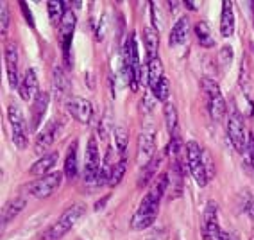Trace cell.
<instances>
[{"label": "cell", "instance_id": "cell-1", "mask_svg": "<svg viewBox=\"0 0 254 240\" xmlns=\"http://www.w3.org/2000/svg\"><path fill=\"white\" fill-rule=\"evenodd\" d=\"M168 172L158 174V177L154 179L152 186L149 188L143 199L140 201V206L134 212L131 219V230L134 231H141L147 230L149 226H152V222L156 221L159 213V204H161V199L163 195L168 192Z\"/></svg>", "mask_w": 254, "mask_h": 240}, {"label": "cell", "instance_id": "cell-2", "mask_svg": "<svg viewBox=\"0 0 254 240\" xmlns=\"http://www.w3.org/2000/svg\"><path fill=\"white\" fill-rule=\"evenodd\" d=\"M141 65H140V54H138V43L134 34L127 38V41L122 47V72L126 81L129 82V88L136 91L141 82Z\"/></svg>", "mask_w": 254, "mask_h": 240}, {"label": "cell", "instance_id": "cell-3", "mask_svg": "<svg viewBox=\"0 0 254 240\" xmlns=\"http://www.w3.org/2000/svg\"><path fill=\"white\" fill-rule=\"evenodd\" d=\"M84 213H86V204L73 203L72 206H68V208L64 210L58 217V221L45 231V235H43L45 240H58V239H61V237H64L73 226H75V222H77Z\"/></svg>", "mask_w": 254, "mask_h": 240}, {"label": "cell", "instance_id": "cell-4", "mask_svg": "<svg viewBox=\"0 0 254 240\" xmlns=\"http://www.w3.org/2000/svg\"><path fill=\"white\" fill-rule=\"evenodd\" d=\"M227 136H229V142H231L233 149L236 153L244 154L247 149V129H245L244 117H242L240 109L236 108L235 104L227 106Z\"/></svg>", "mask_w": 254, "mask_h": 240}, {"label": "cell", "instance_id": "cell-5", "mask_svg": "<svg viewBox=\"0 0 254 240\" xmlns=\"http://www.w3.org/2000/svg\"><path fill=\"white\" fill-rule=\"evenodd\" d=\"M202 153L204 149L197 144L195 140H190L185 145V156H186V167L190 170V174L193 176V179L197 181V185L204 188L209 183V177L206 174L204 160H202Z\"/></svg>", "mask_w": 254, "mask_h": 240}, {"label": "cell", "instance_id": "cell-6", "mask_svg": "<svg viewBox=\"0 0 254 240\" xmlns=\"http://www.w3.org/2000/svg\"><path fill=\"white\" fill-rule=\"evenodd\" d=\"M202 90L208 99V111L215 122L222 120L224 115H227V104L224 100L222 90L211 77H202Z\"/></svg>", "mask_w": 254, "mask_h": 240}, {"label": "cell", "instance_id": "cell-7", "mask_svg": "<svg viewBox=\"0 0 254 240\" xmlns=\"http://www.w3.org/2000/svg\"><path fill=\"white\" fill-rule=\"evenodd\" d=\"M202 239L204 240H229V233L220 228L218 206L215 201H208L202 217Z\"/></svg>", "mask_w": 254, "mask_h": 240}, {"label": "cell", "instance_id": "cell-8", "mask_svg": "<svg viewBox=\"0 0 254 240\" xmlns=\"http://www.w3.org/2000/svg\"><path fill=\"white\" fill-rule=\"evenodd\" d=\"M61 181H63V172H50L47 176L36 179V181L29 183L25 186V190L32 197H36V199H47V197H50V195L58 190Z\"/></svg>", "mask_w": 254, "mask_h": 240}, {"label": "cell", "instance_id": "cell-9", "mask_svg": "<svg viewBox=\"0 0 254 240\" xmlns=\"http://www.w3.org/2000/svg\"><path fill=\"white\" fill-rule=\"evenodd\" d=\"M100 154L97 138L91 136L86 145V154H84V183L86 185H97L100 172Z\"/></svg>", "mask_w": 254, "mask_h": 240}, {"label": "cell", "instance_id": "cell-10", "mask_svg": "<svg viewBox=\"0 0 254 240\" xmlns=\"http://www.w3.org/2000/svg\"><path fill=\"white\" fill-rule=\"evenodd\" d=\"M75 13L72 9H64V16L59 23L58 29V41H59V49L63 52L64 61L70 59V47H72V38H73V31H75Z\"/></svg>", "mask_w": 254, "mask_h": 240}, {"label": "cell", "instance_id": "cell-11", "mask_svg": "<svg viewBox=\"0 0 254 240\" xmlns=\"http://www.w3.org/2000/svg\"><path fill=\"white\" fill-rule=\"evenodd\" d=\"M7 118L11 124V133H13V142L20 151H23L27 147V124L23 113L20 111V108L16 104H11L7 109Z\"/></svg>", "mask_w": 254, "mask_h": 240}, {"label": "cell", "instance_id": "cell-12", "mask_svg": "<svg viewBox=\"0 0 254 240\" xmlns=\"http://www.w3.org/2000/svg\"><path fill=\"white\" fill-rule=\"evenodd\" d=\"M63 127H64V120H50V122H47L45 127L38 133L36 142H34V149H36V153L45 154L47 149L56 142L59 133L63 131Z\"/></svg>", "mask_w": 254, "mask_h": 240}, {"label": "cell", "instance_id": "cell-13", "mask_svg": "<svg viewBox=\"0 0 254 240\" xmlns=\"http://www.w3.org/2000/svg\"><path fill=\"white\" fill-rule=\"evenodd\" d=\"M154 154H156V131H154V126L150 127V129H145L141 131L140 135V153H138V163L140 167H147V165L154 160Z\"/></svg>", "mask_w": 254, "mask_h": 240}, {"label": "cell", "instance_id": "cell-14", "mask_svg": "<svg viewBox=\"0 0 254 240\" xmlns=\"http://www.w3.org/2000/svg\"><path fill=\"white\" fill-rule=\"evenodd\" d=\"M4 56H5V65H7V79H9L11 88H18L20 84V74H18V47L14 41L5 43L4 47Z\"/></svg>", "mask_w": 254, "mask_h": 240}, {"label": "cell", "instance_id": "cell-15", "mask_svg": "<svg viewBox=\"0 0 254 240\" xmlns=\"http://www.w3.org/2000/svg\"><path fill=\"white\" fill-rule=\"evenodd\" d=\"M66 108H68L70 115H72L77 122L81 124H90L91 117H93V104L90 100L82 99V97H70L68 102H66Z\"/></svg>", "mask_w": 254, "mask_h": 240}, {"label": "cell", "instance_id": "cell-16", "mask_svg": "<svg viewBox=\"0 0 254 240\" xmlns=\"http://www.w3.org/2000/svg\"><path fill=\"white\" fill-rule=\"evenodd\" d=\"M49 102H50V93L49 91H40L34 100H32V106H31V129H38L40 124L43 122V117L47 113V108H49Z\"/></svg>", "mask_w": 254, "mask_h": 240}, {"label": "cell", "instance_id": "cell-17", "mask_svg": "<svg viewBox=\"0 0 254 240\" xmlns=\"http://www.w3.org/2000/svg\"><path fill=\"white\" fill-rule=\"evenodd\" d=\"M58 158H59L58 151H47L45 154H41L38 161L32 163V167L29 168V174L31 176H41V177L47 176V174H50V168L58 163Z\"/></svg>", "mask_w": 254, "mask_h": 240}, {"label": "cell", "instance_id": "cell-18", "mask_svg": "<svg viewBox=\"0 0 254 240\" xmlns=\"http://www.w3.org/2000/svg\"><path fill=\"white\" fill-rule=\"evenodd\" d=\"M190 31H191L190 20L186 18V16L177 20L176 25H174L172 31H170V36H168L170 47H179V45H183V43H186V40L190 38Z\"/></svg>", "mask_w": 254, "mask_h": 240}, {"label": "cell", "instance_id": "cell-19", "mask_svg": "<svg viewBox=\"0 0 254 240\" xmlns=\"http://www.w3.org/2000/svg\"><path fill=\"white\" fill-rule=\"evenodd\" d=\"M38 93H40V90H38V76L34 72V68H27L22 84H20V95H22V99L25 102H31L32 97H36Z\"/></svg>", "mask_w": 254, "mask_h": 240}, {"label": "cell", "instance_id": "cell-20", "mask_svg": "<svg viewBox=\"0 0 254 240\" xmlns=\"http://www.w3.org/2000/svg\"><path fill=\"white\" fill-rule=\"evenodd\" d=\"M143 45L147 50V61L158 58V49H159V34L156 25L149 23L143 27Z\"/></svg>", "mask_w": 254, "mask_h": 240}, {"label": "cell", "instance_id": "cell-21", "mask_svg": "<svg viewBox=\"0 0 254 240\" xmlns=\"http://www.w3.org/2000/svg\"><path fill=\"white\" fill-rule=\"evenodd\" d=\"M220 34L224 38H231L235 34V11L229 0L222 2V14H220Z\"/></svg>", "mask_w": 254, "mask_h": 240}, {"label": "cell", "instance_id": "cell-22", "mask_svg": "<svg viewBox=\"0 0 254 240\" xmlns=\"http://www.w3.org/2000/svg\"><path fill=\"white\" fill-rule=\"evenodd\" d=\"M168 194H170V199L174 197H179L183 190V170H181V163H179V158L172 160V168L168 172Z\"/></svg>", "mask_w": 254, "mask_h": 240}, {"label": "cell", "instance_id": "cell-23", "mask_svg": "<svg viewBox=\"0 0 254 240\" xmlns=\"http://www.w3.org/2000/svg\"><path fill=\"white\" fill-rule=\"evenodd\" d=\"M77 147L79 142L73 140L68 147V154L64 158V167H63V174L66 179H75L79 174V163H77Z\"/></svg>", "mask_w": 254, "mask_h": 240}, {"label": "cell", "instance_id": "cell-24", "mask_svg": "<svg viewBox=\"0 0 254 240\" xmlns=\"http://www.w3.org/2000/svg\"><path fill=\"white\" fill-rule=\"evenodd\" d=\"M25 204H27V201H25L23 195H18V197H14L13 201H9V203L5 204L4 212H2V226L9 224L16 215H20L23 212V208H25Z\"/></svg>", "mask_w": 254, "mask_h": 240}, {"label": "cell", "instance_id": "cell-25", "mask_svg": "<svg viewBox=\"0 0 254 240\" xmlns=\"http://www.w3.org/2000/svg\"><path fill=\"white\" fill-rule=\"evenodd\" d=\"M54 93L59 100L64 99V97L70 93V81L68 76L64 74V70L59 65L54 67Z\"/></svg>", "mask_w": 254, "mask_h": 240}, {"label": "cell", "instance_id": "cell-26", "mask_svg": "<svg viewBox=\"0 0 254 240\" xmlns=\"http://www.w3.org/2000/svg\"><path fill=\"white\" fill-rule=\"evenodd\" d=\"M147 77H149L147 88L152 91L156 86H158V82L165 77L163 63H161V59L159 58H154V59H150V61H147Z\"/></svg>", "mask_w": 254, "mask_h": 240}, {"label": "cell", "instance_id": "cell-27", "mask_svg": "<svg viewBox=\"0 0 254 240\" xmlns=\"http://www.w3.org/2000/svg\"><path fill=\"white\" fill-rule=\"evenodd\" d=\"M161 156H154V160L150 161L147 167H143L141 168V174H140V181H138V186L140 188H143V186H147L149 183H154V176H156V172L159 170V163H161Z\"/></svg>", "mask_w": 254, "mask_h": 240}, {"label": "cell", "instance_id": "cell-28", "mask_svg": "<svg viewBox=\"0 0 254 240\" xmlns=\"http://www.w3.org/2000/svg\"><path fill=\"white\" fill-rule=\"evenodd\" d=\"M195 36H197V40H199L200 45L206 47V49H211V47H215V40H213V36H211L209 25L204 22V20L197 22V25H195Z\"/></svg>", "mask_w": 254, "mask_h": 240}, {"label": "cell", "instance_id": "cell-29", "mask_svg": "<svg viewBox=\"0 0 254 240\" xmlns=\"http://www.w3.org/2000/svg\"><path fill=\"white\" fill-rule=\"evenodd\" d=\"M63 2H58V0H50L49 4H47V11H49V18L52 25H58L61 23L64 16V11H63Z\"/></svg>", "mask_w": 254, "mask_h": 240}, {"label": "cell", "instance_id": "cell-30", "mask_svg": "<svg viewBox=\"0 0 254 240\" xmlns=\"http://www.w3.org/2000/svg\"><path fill=\"white\" fill-rule=\"evenodd\" d=\"M165 122H167V129L170 133V136H174L177 133V109L172 102L165 104Z\"/></svg>", "mask_w": 254, "mask_h": 240}, {"label": "cell", "instance_id": "cell-31", "mask_svg": "<svg viewBox=\"0 0 254 240\" xmlns=\"http://www.w3.org/2000/svg\"><path fill=\"white\" fill-rule=\"evenodd\" d=\"M113 136H115V145H117L118 153H126L127 144H129V131H127V127L124 126V124L117 126L113 131Z\"/></svg>", "mask_w": 254, "mask_h": 240}, {"label": "cell", "instance_id": "cell-32", "mask_svg": "<svg viewBox=\"0 0 254 240\" xmlns=\"http://www.w3.org/2000/svg\"><path fill=\"white\" fill-rule=\"evenodd\" d=\"M126 168H127L126 158H122L120 161H117V163L113 165V168H111V177H109V186H117L118 183L122 181L124 174H126Z\"/></svg>", "mask_w": 254, "mask_h": 240}, {"label": "cell", "instance_id": "cell-33", "mask_svg": "<svg viewBox=\"0 0 254 240\" xmlns=\"http://www.w3.org/2000/svg\"><path fill=\"white\" fill-rule=\"evenodd\" d=\"M152 93H154L156 99L167 104V102H168V95H170V82H168L167 77H163V79L158 82V86L152 90Z\"/></svg>", "mask_w": 254, "mask_h": 240}, {"label": "cell", "instance_id": "cell-34", "mask_svg": "<svg viewBox=\"0 0 254 240\" xmlns=\"http://www.w3.org/2000/svg\"><path fill=\"white\" fill-rule=\"evenodd\" d=\"M9 23H11V13L9 7L5 2H0V34L5 36L7 31H9Z\"/></svg>", "mask_w": 254, "mask_h": 240}, {"label": "cell", "instance_id": "cell-35", "mask_svg": "<svg viewBox=\"0 0 254 240\" xmlns=\"http://www.w3.org/2000/svg\"><path fill=\"white\" fill-rule=\"evenodd\" d=\"M233 63V50L231 47H222L220 52H218V67L222 68V72H227L229 65Z\"/></svg>", "mask_w": 254, "mask_h": 240}, {"label": "cell", "instance_id": "cell-36", "mask_svg": "<svg viewBox=\"0 0 254 240\" xmlns=\"http://www.w3.org/2000/svg\"><path fill=\"white\" fill-rule=\"evenodd\" d=\"M202 160H204L206 174H208L209 181H211V179H213V176H215V163H213V156H211V153H209L208 149L202 153Z\"/></svg>", "mask_w": 254, "mask_h": 240}, {"label": "cell", "instance_id": "cell-37", "mask_svg": "<svg viewBox=\"0 0 254 240\" xmlns=\"http://www.w3.org/2000/svg\"><path fill=\"white\" fill-rule=\"evenodd\" d=\"M245 161L251 163V167H254V135L249 133V138H247V149H245Z\"/></svg>", "mask_w": 254, "mask_h": 240}, {"label": "cell", "instance_id": "cell-38", "mask_svg": "<svg viewBox=\"0 0 254 240\" xmlns=\"http://www.w3.org/2000/svg\"><path fill=\"white\" fill-rule=\"evenodd\" d=\"M247 81H249V70H247V61H242V67H240V86L244 91H247Z\"/></svg>", "mask_w": 254, "mask_h": 240}, {"label": "cell", "instance_id": "cell-39", "mask_svg": "<svg viewBox=\"0 0 254 240\" xmlns=\"http://www.w3.org/2000/svg\"><path fill=\"white\" fill-rule=\"evenodd\" d=\"M20 7H22L23 16H25V20H27V23H29V25H31V27H34V20H32L31 11H29V7H27V2H20Z\"/></svg>", "mask_w": 254, "mask_h": 240}, {"label": "cell", "instance_id": "cell-40", "mask_svg": "<svg viewBox=\"0 0 254 240\" xmlns=\"http://www.w3.org/2000/svg\"><path fill=\"white\" fill-rule=\"evenodd\" d=\"M147 240H165L163 231H154V233H152V235H150Z\"/></svg>", "mask_w": 254, "mask_h": 240}, {"label": "cell", "instance_id": "cell-41", "mask_svg": "<svg viewBox=\"0 0 254 240\" xmlns=\"http://www.w3.org/2000/svg\"><path fill=\"white\" fill-rule=\"evenodd\" d=\"M108 199H109V195H106V197H102V199H100L99 203H95V206H93V208H95L97 212H99V210H102V206H104V204L108 203Z\"/></svg>", "mask_w": 254, "mask_h": 240}, {"label": "cell", "instance_id": "cell-42", "mask_svg": "<svg viewBox=\"0 0 254 240\" xmlns=\"http://www.w3.org/2000/svg\"><path fill=\"white\" fill-rule=\"evenodd\" d=\"M183 4L186 5V9H190V11H197V7H195V2H190V0H185Z\"/></svg>", "mask_w": 254, "mask_h": 240}, {"label": "cell", "instance_id": "cell-43", "mask_svg": "<svg viewBox=\"0 0 254 240\" xmlns=\"http://www.w3.org/2000/svg\"><path fill=\"white\" fill-rule=\"evenodd\" d=\"M247 213H249V217L254 221V201H253V203H251V206H249V208H247Z\"/></svg>", "mask_w": 254, "mask_h": 240}, {"label": "cell", "instance_id": "cell-44", "mask_svg": "<svg viewBox=\"0 0 254 240\" xmlns=\"http://www.w3.org/2000/svg\"><path fill=\"white\" fill-rule=\"evenodd\" d=\"M229 240H240L238 233H229Z\"/></svg>", "mask_w": 254, "mask_h": 240}, {"label": "cell", "instance_id": "cell-45", "mask_svg": "<svg viewBox=\"0 0 254 240\" xmlns=\"http://www.w3.org/2000/svg\"><path fill=\"white\" fill-rule=\"evenodd\" d=\"M251 47H253V52H254V43H253V45H251Z\"/></svg>", "mask_w": 254, "mask_h": 240}, {"label": "cell", "instance_id": "cell-46", "mask_svg": "<svg viewBox=\"0 0 254 240\" xmlns=\"http://www.w3.org/2000/svg\"><path fill=\"white\" fill-rule=\"evenodd\" d=\"M251 240H254V237H253V239H251Z\"/></svg>", "mask_w": 254, "mask_h": 240}]
</instances>
